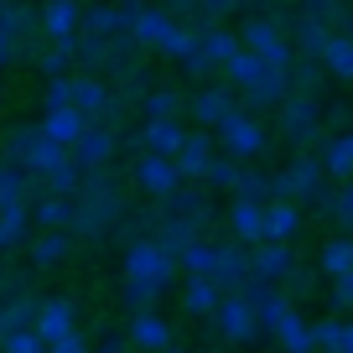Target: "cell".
I'll use <instances>...</instances> for the list:
<instances>
[{"label":"cell","instance_id":"cell-1","mask_svg":"<svg viewBox=\"0 0 353 353\" xmlns=\"http://www.w3.org/2000/svg\"><path fill=\"white\" fill-rule=\"evenodd\" d=\"M73 239H88V244H104L114 239V229L125 223V213H130V203H125V182L110 172V166H99V172H83V182H78L73 198Z\"/></svg>","mask_w":353,"mask_h":353},{"label":"cell","instance_id":"cell-2","mask_svg":"<svg viewBox=\"0 0 353 353\" xmlns=\"http://www.w3.org/2000/svg\"><path fill=\"white\" fill-rule=\"evenodd\" d=\"M130 37H135L141 52H161V57H172V63H182V57L192 52V42H198L192 26L172 21L161 6H145V0H141V11L130 16Z\"/></svg>","mask_w":353,"mask_h":353},{"label":"cell","instance_id":"cell-3","mask_svg":"<svg viewBox=\"0 0 353 353\" xmlns=\"http://www.w3.org/2000/svg\"><path fill=\"white\" fill-rule=\"evenodd\" d=\"M270 198H286V203H307V208L322 213V198H327V172L312 151H296L281 172H270Z\"/></svg>","mask_w":353,"mask_h":353},{"label":"cell","instance_id":"cell-4","mask_svg":"<svg viewBox=\"0 0 353 353\" xmlns=\"http://www.w3.org/2000/svg\"><path fill=\"white\" fill-rule=\"evenodd\" d=\"M0 161L21 166L32 182H42L52 166L68 161V151H63V145H52L42 130H37V125H11V130H6V145H0Z\"/></svg>","mask_w":353,"mask_h":353},{"label":"cell","instance_id":"cell-5","mask_svg":"<svg viewBox=\"0 0 353 353\" xmlns=\"http://www.w3.org/2000/svg\"><path fill=\"white\" fill-rule=\"evenodd\" d=\"M125 281L145 286L156 301H161L166 291L176 286V260H172V254H161V244H156V239H130V244H125Z\"/></svg>","mask_w":353,"mask_h":353},{"label":"cell","instance_id":"cell-6","mask_svg":"<svg viewBox=\"0 0 353 353\" xmlns=\"http://www.w3.org/2000/svg\"><path fill=\"white\" fill-rule=\"evenodd\" d=\"M213 145H219L223 156H234V161H254V156L270 151V130H265L260 114H250V110H229L219 125H213Z\"/></svg>","mask_w":353,"mask_h":353},{"label":"cell","instance_id":"cell-7","mask_svg":"<svg viewBox=\"0 0 353 353\" xmlns=\"http://www.w3.org/2000/svg\"><path fill=\"white\" fill-rule=\"evenodd\" d=\"M276 125L291 145H312L322 141V99L317 94H286L276 104Z\"/></svg>","mask_w":353,"mask_h":353},{"label":"cell","instance_id":"cell-8","mask_svg":"<svg viewBox=\"0 0 353 353\" xmlns=\"http://www.w3.org/2000/svg\"><path fill=\"white\" fill-rule=\"evenodd\" d=\"M239 47L244 52H254L260 63H276V68H291V42H286V26L270 21V16H250V21H239Z\"/></svg>","mask_w":353,"mask_h":353},{"label":"cell","instance_id":"cell-9","mask_svg":"<svg viewBox=\"0 0 353 353\" xmlns=\"http://www.w3.org/2000/svg\"><path fill=\"white\" fill-rule=\"evenodd\" d=\"M213 192L203 188V182H182L176 192H166L161 203H156V219H182V223H198L203 234L213 229Z\"/></svg>","mask_w":353,"mask_h":353},{"label":"cell","instance_id":"cell-10","mask_svg":"<svg viewBox=\"0 0 353 353\" xmlns=\"http://www.w3.org/2000/svg\"><path fill=\"white\" fill-rule=\"evenodd\" d=\"M120 141H125L120 130H110V125H94V120H88V125H83V135L68 145V156H73L78 172H99V166H110V161H114Z\"/></svg>","mask_w":353,"mask_h":353},{"label":"cell","instance_id":"cell-11","mask_svg":"<svg viewBox=\"0 0 353 353\" xmlns=\"http://www.w3.org/2000/svg\"><path fill=\"white\" fill-rule=\"evenodd\" d=\"M130 188L141 192V198L161 203L166 192H176V188H182V176H176L172 156H151V151H141V156H135V166H130Z\"/></svg>","mask_w":353,"mask_h":353},{"label":"cell","instance_id":"cell-12","mask_svg":"<svg viewBox=\"0 0 353 353\" xmlns=\"http://www.w3.org/2000/svg\"><path fill=\"white\" fill-rule=\"evenodd\" d=\"M135 11H141V0H88L78 32L83 37H125Z\"/></svg>","mask_w":353,"mask_h":353},{"label":"cell","instance_id":"cell-13","mask_svg":"<svg viewBox=\"0 0 353 353\" xmlns=\"http://www.w3.org/2000/svg\"><path fill=\"white\" fill-rule=\"evenodd\" d=\"M213 327H219L223 343H260V322H254L250 301L239 296V291H229V296H219V307H213Z\"/></svg>","mask_w":353,"mask_h":353},{"label":"cell","instance_id":"cell-14","mask_svg":"<svg viewBox=\"0 0 353 353\" xmlns=\"http://www.w3.org/2000/svg\"><path fill=\"white\" fill-rule=\"evenodd\" d=\"M286 94H291V73H286V68H276V63H260L254 83L244 88V104H239V110H250V114L276 110V104L286 99Z\"/></svg>","mask_w":353,"mask_h":353},{"label":"cell","instance_id":"cell-15","mask_svg":"<svg viewBox=\"0 0 353 353\" xmlns=\"http://www.w3.org/2000/svg\"><path fill=\"white\" fill-rule=\"evenodd\" d=\"M32 332L42 343H57V338H68V332H78V301L73 296H42Z\"/></svg>","mask_w":353,"mask_h":353},{"label":"cell","instance_id":"cell-16","mask_svg":"<svg viewBox=\"0 0 353 353\" xmlns=\"http://www.w3.org/2000/svg\"><path fill=\"white\" fill-rule=\"evenodd\" d=\"M208 281L229 296V291H239L244 281H250V250L244 244H234V239H223L219 250H213V270H208Z\"/></svg>","mask_w":353,"mask_h":353},{"label":"cell","instance_id":"cell-17","mask_svg":"<svg viewBox=\"0 0 353 353\" xmlns=\"http://www.w3.org/2000/svg\"><path fill=\"white\" fill-rule=\"evenodd\" d=\"M213 151H219V145H213V130H188V135H182V145H176V156H172L176 176H182V182H203Z\"/></svg>","mask_w":353,"mask_h":353},{"label":"cell","instance_id":"cell-18","mask_svg":"<svg viewBox=\"0 0 353 353\" xmlns=\"http://www.w3.org/2000/svg\"><path fill=\"white\" fill-rule=\"evenodd\" d=\"M188 110H192V120H198L203 130H213L229 110H239V99H234L229 83H198V88H192V99H188Z\"/></svg>","mask_w":353,"mask_h":353},{"label":"cell","instance_id":"cell-19","mask_svg":"<svg viewBox=\"0 0 353 353\" xmlns=\"http://www.w3.org/2000/svg\"><path fill=\"white\" fill-rule=\"evenodd\" d=\"M73 250H78V239H73L68 229H37L32 239H26V254H32V270H57V265H63Z\"/></svg>","mask_w":353,"mask_h":353},{"label":"cell","instance_id":"cell-20","mask_svg":"<svg viewBox=\"0 0 353 353\" xmlns=\"http://www.w3.org/2000/svg\"><path fill=\"white\" fill-rule=\"evenodd\" d=\"M125 338H130L135 353H161L166 343H172V322L161 317V312H130V327H125Z\"/></svg>","mask_w":353,"mask_h":353},{"label":"cell","instance_id":"cell-21","mask_svg":"<svg viewBox=\"0 0 353 353\" xmlns=\"http://www.w3.org/2000/svg\"><path fill=\"white\" fill-rule=\"evenodd\" d=\"M37 16H42L47 42H73L78 21H83V0H47V6H37Z\"/></svg>","mask_w":353,"mask_h":353},{"label":"cell","instance_id":"cell-22","mask_svg":"<svg viewBox=\"0 0 353 353\" xmlns=\"http://www.w3.org/2000/svg\"><path fill=\"white\" fill-rule=\"evenodd\" d=\"M291 270H296V254H291V244H254V250H250V276H254V281H270V286H281Z\"/></svg>","mask_w":353,"mask_h":353},{"label":"cell","instance_id":"cell-23","mask_svg":"<svg viewBox=\"0 0 353 353\" xmlns=\"http://www.w3.org/2000/svg\"><path fill=\"white\" fill-rule=\"evenodd\" d=\"M260 234H265L260 244H291L301 234V208H296V203H286V198H270V203H265Z\"/></svg>","mask_w":353,"mask_h":353},{"label":"cell","instance_id":"cell-24","mask_svg":"<svg viewBox=\"0 0 353 353\" xmlns=\"http://www.w3.org/2000/svg\"><path fill=\"white\" fill-rule=\"evenodd\" d=\"M322 151H317V161H322V172H327V182H348L353 176V130H332V135H322Z\"/></svg>","mask_w":353,"mask_h":353},{"label":"cell","instance_id":"cell-25","mask_svg":"<svg viewBox=\"0 0 353 353\" xmlns=\"http://www.w3.org/2000/svg\"><path fill=\"white\" fill-rule=\"evenodd\" d=\"M229 234H234V244H244V250H254V244L265 239L260 234V223H265V203H250V198H234L229 203Z\"/></svg>","mask_w":353,"mask_h":353},{"label":"cell","instance_id":"cell-26","mask_svg":"<svg viewBox=\"0 0 353 353\" xmlns=\"http://www.w3.org/2000/svg\"><path fill=\"white\" fill-rule=\"evenodd\" d=\"M83 125H88V120H83V114L73 110V104H68V110H42L37 130H42V135H47L52 145H63V151H68V145H73L78 135H83Z\"/></svg>","mask_w":353,"mask_h":353},{"label":"cell","instance_id":"cell-27","mask_svg":"<svg viewBox=\"0 0 353 353\" xmlns=\"http://www.w3.org/2000/svg\"><path fill=\"white\" fill-rule=\"evenodd\" d=\"M317 63H322V73H327V78H338V83H353V42H348V37L327 32V42H322Z\"/></svg>","mask_w":353,"mask_h":353},{"label":"cell","instance_id":"cell-28","mask_svg":"<svg viewBox=\"0 0 353 353\" xmlns=\"http://www.w3.org/2000/svg\"><path fill=\"white\" fill-rule=\"evenodd\" d=\"M32 234H37V229H32V208H26V203H16V208H0V254L21 250Z\"/></svg>","mask_w":353,"mask_h":353},{"label":"cell","instance_id":"cell-29","mask_svg":"<svg viewBox=\"0 0 353 353\" xmlns=\"http://www.w3.org/2000/svg\"><path fill=\"white\" fill-rule=\"evenodd\" d=\"M192 32H198V52L208 57L213 68H223L234 52H239V37H234L229 26H192Z\"/></svg>","mask_w":353,"mask_h":353},{"label":"cell","instance_id":"cell-30","mask_svg":"<svg viewBox=\"0 0 353 353\" xmlns=\"http://www.w3.org/2000/svg\"><path fill=\"white\" fill-rule=\"evenodd\" d=\"M26 208H32V229H73V203H68V198H47V192H37Z\"/></svg>","mask_w":353,"mask_h":353},{"label":"cell","instance_id":"cell-31","mask_svg":"<svg viewBox=\"0 0 353 353\" xmlns=\"http://www.w3.org/2000/svg\"><path fill=\"white\" fill-rule=\"evenodd\" d=\"M219 296L223 291L213 286L208 276H182V307H188V317H213Z\"/></svg>","mask_w":353,"mask_h":353},{"label":"cell","instance_id":"cell-32","mask_svg":"<svg viewBox=\"0 0 353 353\" xmlns=\"http://www.w3.org/2000/svg\"><path fill=\"white\" fill-rule=\"evenodd\" d=\"M135 110H141V120H176V114L188 110V99L176 88H145L141 99H135Z\"/></svg>","mask_w":353,"mask_h":353},{"label":"cell","instance_id":"cell-33","mask_svg":"<svg viewBox=\"0 0 353 353\" xmlns=\"http://www.w3.org/2000/svg\"><path fill=\"white\" fill-rule=\"evenodd\" d=\"M32 198H37V182L21 166L0 161V208H16V203H32Z\"/></svg>","mask_w":353,"mask_h":353},{"label":"cell","instance_id":"cell-34","mask_svg":"<svg viewBox=\"0 0 353 353\" xmlns=\"http://www.w3.org/2000/svg\"><path fill=\"white\" fill-rule=\"evenodd\" d=\"M276 343H281V353H312V322L291 307L286 317H281V327H276Z\"/></svg>","mask_w":353,"mask_h":353},{"label":"cell","instance_id":"cell-35","mask_svg":"<svg viewBox=\"0 0 353 353\" xmlns=\"http://www.w3.org/2000/svg\"><path fill=\"white\" fill-rule=\"evenodd\" d=\"M353 265V239L348 234H338V239H327L322 244V254H317V276H327V281H338L343 270Z\"/></svg>","mask_w":353,"mask_h":353},{"label":"cell","instance_id":"cell-36","mask_svg":"<svg viewBox=\"0 0 353 353\" xmlns=\"http://www.w3.org/2000/svg\"><path fill=\"white\" fill-rule=\"evenodd\" d=\"M291 94H317L322 99V83H327V73H322L317 57H291Z\"/></svg>","mask_w":353,"mask_h":353},{"label":"cell","instance_id":"cell-37","mask_svg":"<svg viewBox=\"0 0 353 353\" xmlns=\"http://www.w3.org/2000/svg\"><path fill=\"white\" fill-rule=\"evenodd\" d=\"M32 68L42 78H68V73H73V42H47L42 52H37Z\"/></svg>","mask_w":353,"mask_h":353},{"label":"cell","instance_id":"cell-38","mask_svg":"<svg viewBox=\"0 0 353 353\" xmlns=\"http://www.w3.org/2000/svg\"><path fill=\"white\" fill-rule=\"evenodd\" d=\"M78 182H83V172H78V166H73V156H68L63 166H52V172H47L42 182H37V192H47V198H73V192H78Z\"/></svg>","mask_w":353,"mask_h":353},{"label":"cell","instance_id":"cell-39","mask_svg":"<svg viewBox=\"0 0 353 353\" xmlns=\"http://www.w3.org/2000/svg\"><path fill=\"white\" fill-rule=\"evenodd\" d=\"M239 166H244V161H234V156L213 151L208 172H203V188H208V192H234V182H239Z\"/></svg>","mask_w":353,"mask_h":353},{"label":"cell","instance_id":"cell-40","mask_svg":"<svg viewBox=\"0 0 353 353\" xmlns=\"http://www.w3.org/2000/svg\"><path fill=\"white\" fill-rule=\"evenodd\" d=\"M322 213H327L338 229H353V176H348V182H338V188H327Z\"/></svg>","mask_w":353,"mask_h":353},{"label":"cell","instance_id":"cell-41","mask_svg":"<svg viewBox=\"0 0 353 353\" xmlns=\"http://www.w3.org/2000/svg\"><path fill=\"white\" fill-rule=\"evenodd\" d=\"M219 73H223V83H229V88H239V94H244V88L254 83V73H260V57H254V52H244V47H239V52H234L229 63L219 68Z\"/></svg>","mask_w":353,"mask_h":353},{"label":"cell","instance_id":"cell-42","mask_svg":"<svg viewBox=\"0 0 353 353\" xmlns=\"http://www.w3.org/2000/svg\"><path fill=\"white\" fill-rule=\"evenodd\" d=\"M213 250H219L213 239H192L188 250L176 254V270H182V276H208L213 270Z\"/></svg>","mask_w":353,"mask_h":353},{"label":"cell","instance_id":"cell-43","mask_svg":"<svg viewBox=\"0 0 353 353\" xmlns=\"http://www.w3.org/2000/svg\"><path fill=\"white\" fill-rule=\"evenodd\" d=\"M37 307H42V296H11V301H0V317H6V327L11 332H21V327H32L37 322Z\"/></svg>","mask_w":353,"mask_h":353},{"label":"cell","instance_id":"cell-44","mask_svg":"<svg viewBox=\"0 0 353 353\" xmlns=\"http://www.w3.org/2000/svg\"><path fill=\"white\" fill-rule=\"evenodd\" d=\"M234 198H250V203H270V172H260V166H239V182H234Z\"/></svg>","mask_w":353,"mask_h":353},{"label":"cell","instance_id":"cell-45","mask_svg":"<svg viewBox=\"0 0 353 353\" xmlns=\"http://www.w3.org/2000/svg\"><path fill=\"white\" fill-rule=\"evenodd\" d=\"M338 343H343V317L312 322V353H338Z\"/></svg>","mask_w":353,"mask_h":353},{"label":"cell","instance_id":"cell-46","mask_svg":"<svg viewBox=\"0 0 353 353\" xmlns=\"http://www.w3.org/2000/svg\"><path fill=\"white\" fill-rule=\"evenodd\" d=\"M0 353H47V343L37 338L32 327H21V332H6V343H0Z\"/></svg>","mask_w":353,"mask_h":353},{"label":"cell","instance_id":"cell-47","mask_svg":"<svg viewBox=\"0 0 353 353\" xmlns=\"http://www.w3.org/2000/svg\"><path fill=\"white\" fill-rule=\"evenodd\" d=\"M198 11H203V21H208V26H223L234 11H244V0H198Z\"/></svg>","mask_w":353,"mask_h":353},{"label":"cell","instance_id":"cell-48","mask_svg":"<svg viewBox=\"0 0 353 353\" xmlns=\"http://www.w3.org/2000/svg\"><path fill=\"white\" fill-rule=\"evenodd\" d=\"M176 68H182V73H188V78H192V83H208V78H213V73H219V68H213V63H208V57H203V52H198V42H192V52H188V57H182V63H176Z\"/></svg>","mask_w":353,"mask_h":353},{"label":"cell","instance_id":"cell-49","mask_svg":"<svg viewBox=\"0 0 353 353\" xmlns=\"http://www.w3.org/2000/svg\"><path fill=\"white\" fill-rule=\"evenodd\" d=\"M88 353H135V348H130V338H125L120 327H104L99 338L88 343Z\"/></svg>","mask_w":353,"mask_h":353},{"label":"cell","instance_id":"cell-50","mask_svg":"<svg viewBox=\"0 0 353 353\" xmlns=\"http://www.w3.org/2000/svg\"><path fill=\"white\" fill-rule=\"evenodd\" d=\"M332 312H353V265L332 281Z\"/></svg>","mask_w":353,"mask_h":353},{"label":"cell","instance_id":"cell-51","mask_svg":"<svg viewBox=\"0 0 353 353\" xmlns=\"http://www.w3.org/2000/svg\"><path fill=\"white\" fill-rule=\"evenodd\" d=\"M42 110H68V78H47V94H42Z\"/></svg>","mask_w":353,"mask_h":353},{"label":"cell","instance_id":"cell-52","mask_svg":"<svg viewBox=\"0 0 353 353\" xmlns=\"http://www.w3.org/2000/svg\"><path fill=\"white\" fill-rule=\"evenodd\" d=\"M47 353H88V338H83V332H68V338L47 343Z\"/></svg>","mask_w":353,"mask_h":353},{"label":"cell","instance_id":"cell-53","mask_svg":"<svg viewBox=\"0 0 353 353\" xmlns=\"http://www.w3.org/2000/svg\"><path fill=\"white\" fill-rule=\"evenodd\" d=\"M16 63V42H11V32H0V68H11Z\"/></svg>","mask_w":353,"mask_h":353},{"label":"cell","instance_id":"cell-54","mask_svg":"<svg viewBox=\"0 0 353 353\" xmlns=\"http://www.w3.org/2000/svg\"><path fill=\"white\" fill-rule=\"evenodd\" d=\"M16 6H21V0H0V32H11V21H16Z\"/></svg>","mask_w":353,"mask_h":353},{"label":"cell","instance_id":"cell-55","mask_svg":"<svg viewBox=\"0 0 353 353\" xmlns=\"http://www.w3.org/2000/svg\"><path fill=\"white\" fill-rule=\"evenodd\" d=\"M338 353H353V322H343V343H338Z\"/></svg>","mask_w":353,"mask_h":353},{"label":"cell","instance_id":"cell-56","mask_svg":"<svg viewBox=\"0 0 353 353\" xmlns=\"http://www.w3.org/2000/svg\"><path fill=\"white\" fill-rule=\"evenodd\" d=\"M161 353H192V348H176V343H166V348Z\"/></svg>","mask_w":353,"mask_h":353},{"label":"cell","instance_id":"cell-57","mask_svg":"<svg viewBox=\"0 0 353 353\" xmlns=\"http://www.w3.org/2000/svg\"><path fill=\"white\" fill-rule=\"evenodd\" d=\"M6 332H11V327H6V317H0V343H6Z\"/></svg>","mask_w":353,"mask_h":353},{"label":"cell","instance_id":"cell-58","mask_svg":"<svg viewBox=\"0 0 353 353\" xmlns=\"http://www.w3.org/2000/svg\"><path fill=\"white\" fill-rule=\"evenodd\" d=\"M0 94H6V88H0Z\"/></svg>","mask_w":353,"mask_h":353}]
</instances>
